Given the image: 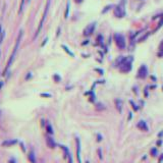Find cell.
Returning a JSON list of instances; mask_svg holds the SVG:
<instances>
[{
	"label": "cell",
	"mask_w": 163,
	"mask_h": 163,
	"mask_svg": "<svg viewBox=\"0 0 163 163\" xmlns=\"http://www.w3.org/2000/svg\"><path fill=\"white\" fill-rule=\"evenodd\" d=\"M134 58L132 56H128V57H120L117 60L118 63L119 70L121 72H128L132 69V62H133Z\"/></svg>",
	"instance_id": "6da1fadb"
},
{
	"label": "cell",
	"mask_w": 163,
	"mask_h": 163,
	"mask_svg": "<svg viewBox=\"0 0 163 163\" xmlns=\"http://www.w3.org/2000/svg\"><path fill=\"white\" fill-rule=\"evenodd\" d=\"M21 37H23V31H21V32H19V37H17V39H16L15 46H14L13 51H12L11 55H10V57H9V60H8V62H7L6 68H5V70H4V75H5V72L7 71V69H8V68H9L10 66H11L12 62H13L14 58H15V54H16V52H17V50H19V43H21Z\"/></svg>",
	"instance_id": "7a4b0ae2"
},
{
	"label": "cell",
	"mask_w": 163,
	"mask_h": 163,
	"mask_svg": "<svg viewBox=\"0 0 163 163\" xmlns=\"http://www.w3.org/2000/svg\"><path fill=\"white\" fill-rule=\"evenodd\" d=\"M114 15L117 17H124L126 15V8H124V1H121L115 8H114Z\"/></svg>",
	"instance_id": "3957f363"
},
{
	"label": "cell",
	"mask_w": 163,
	"mask_h": 163,
	"mask_svg": "<svg viewBox=\"0 0 163 163\" xmlns=\"http://www.w3.org/2000/svg\"><path fill=\"white\" fill-rule=\"evenodd\" d=\"M49 6H50V0H48V1H47V3H46V6H45L44 13H43V15H42V19H41V21H40V23H39V27H38V29H37V32H36V35H35V37H37V36L39 35L40 31H41V29H42V27H43V23H44L45 19H46L47 12H48Z\"/></svg>",
	"instance_id": "277c9868"
},
{
	"label": "cell",
	"mask_w": 163,
	"mask_h": 163,
	"mask_svg": "<svg viewBox=\"0 0 163 163\" xmlns=\"http://www.w3.org/2000/svg\"><path fill=\"white\" fill-rule=\"evenodd\" d=\"M114 41L116 43L117 47L119 49H124L126 48V39L121 34H115L114 35Z\"/></svg>",
	"instance_id": "5b68a950"
},
{
	"label": "cell",
	"mask_w": 163,
	"mask_h": 163,
	"mask_svg": "<svg viewBox=\"0 0 163 163\" xmlns=\"http://www.w3.org/2000/svg\"><path fill=\"white\" fill-rule=\"evenodd\" d=\"M95 28H96V23H90V25H89V26H87V28L85 29L84 35H85V36H90V35H92V34L94 33V30H95Z\"/></svg>",
	"instance_id": "8992f818"
},
{
	"label": "cell",
	"mask_w": 163,
	"mask_h": 163,
	"mask_svg": "<svg viewBox=\"0 0 163 163\" xmlns=\"http://www.w3.org/2000/svg\"><path fill=\"white\" fill-rule=\"evenodd\" d=\"M148 75V69H147L146 65H142L140 68H139V71H138V77L140 79H145Z\"/></svg>",
	"instance_id": "52a82bcc"
},
{
	"label": "cell",
	"mask_w": 163,
	"mask_h": 163,
	"mask_svg": "<svg viewBox=\"0 0 163 163\" xmlns=\"http://www.w3.org/2000/svg\"><path fill=\"white\" fill-rule=\"evenodd\" d=\"M75 144H77V159L79 161V163H82L81 159V141L79 138H75Z\"/></svg>",
	"instance_id": "ba28073f"
},
{
	"label": "cell",
	"mask_w": 163,
	"mask_h": 163,
	"mask_svg": "<svg viewBox=\"0 0 163 163\" xmlns=\"http://www.w3.org/2000/svg\"><path fill=\"white\" fill-rule=\"evenodd\" d=\"M61 149L64 151V153H65V158H67L68 159V163H73L72 162V157H71V154H70V152H69V150H68V148L67 147H65V146H62L61 145Z\"/></svg>",
	"instance_id": "9c48e42d"
},
{
	"label": "cell",
	"mask_w": 163,
	"mask_h": 163,
	"mask_svg": "<svg viewBox=\"0 0 163 163\" xmlns=\"http://www.w3.org/2000/svg\"><path fill=\"white\" fill-rule=\"evenodd\" d=\"M137 126H138V128H140L141 130H144V132H148V130H149V128H148V126H147V124L144 120L139 121Z\"/></svg>",
	"instance_id": "30bf717a"
},
{
	"label": "cell",
	"mask_w": 163,
	"mask_h": 163,
	"mask_svg": "<svg viewBox=\"0 0 163 163\" xmlns=\"http://www.w3.org/2000/svg\"><path fill=\"white\" fill-rule=\"evenodd\" d=\"M46 142H47L48 147H49V148H51V149H53V148H55V147H56L55 141H54V139H52L51 137H47L46 138Z\"/></svg>",
	"instance_id": "8fae6325"
},
{
	"label": "cell",
	"mask_w": 163,
	"mask_h": 163,
	"mask_svg": "<svg viewBox=\"0 0 163 163\" xmlns=\"http://www.w3.org/2000/svg\"><path fill=\"white\" fill-rule=\"evenodd\" d=\"M19 142L17 140H7V141H4V142L2 143V146L3 147H10V146H13V145H15L16 143Z\"/></svg>",
	"instance_id": "7c38bea8"
},
{
	"label": "cell",
	"mask_w": 163,
	"mask_h": 163,
	"mask_svg": "<svg viewBox=\"0 0 163 163\" xmlns=\"http://www.w3.org/2000/svg\"><path fill=\"white\" fill-rule=\"evenodd\" d=\"M115 105H116L117 110H118L119 112H121V110H122V100L116 99V100H115Z\"/></svg>",
	"instance_id": "4fadbf2b"
},
{
	"label": "cell",
	"mask_w": 163,
	"mask_h": 163,
	"mask_svg": "<svg viewBox=\"0 0 163 163\" xmlns=\"http://www.w3.org/2000/svg\"><path fill=\"white\" fill-rule=\"evenodd\" d=\"M29 160H30L31 163H36V157H35V153H34V151H31L30 153H29Z\"/></svg>",
	"instance_id": "5bb4252c"
},
{
	"label": "cell",
	"mask_w": 163,
	"mask_h": 163,
	"mask_svg": "<svg viewBox=\"0 0 163 163\" xmlns=\"http://www.w3.org/2000/svg\"><path fill=\"white\" fill-rule=\"evenodd\" d=\"M46 130H47V133H48L49 135H53V134H54V130H53V128H52V126L50 124H46Z\"/></svg>",
	"instance_id": "9a60e30c"
},
{
	"label": "cell",
	"mask_w": 163,
	"mask_h": 163,
	"mask_svg": "<svg viewBox=\"0 0 163 163\" xmlns=\"http://www.w3.org/2000/svg\"><path fill=\"white\" fill-rule=\"evenodd\" d=\"M151 154L153 157H156L157 155H158V151H157L156 148H153V149H151Z\"/></svg>",
	"instance_id": "2e32d148"
},
{
	"label": "cell",
	"mask_w": 163,
	"mask_h": 163,
	"mask_svg": "<svg viewBox=\"0 0 163 163\" xmlns=\"http://www.w3.org/2000/svg\"><path fill=\"white\" fill-rule=\"evenodd\" d=\"M130 104H132V106H133V108H134V110H135V111H138V110H139V107H138L137 105H136L135 103H134V101L130 100Z\"/></svg>",
	"instance_id": "e0dca14e"
},
{
	"label": "cell",
	"mask_w": 163,
	"mask_h": 163,
	"mask_svg": "<svg viewBox=\"0 0 163 163\" xmlns=\"http://www.w3.org/2000/svg\"><path fill=\"white\" fill-rule=\"evenodd\" d=\"M68 12H69V2H67V5H66V11H65V19L68 16Z\"/></svg>",
	"instance_id": "ac0fdd59"
},
{
	"label": "cell",
	"mask_w": 163,
	"mask_h": 163,
	"mask_svg": "<svg viewBox=\"0 0 163 163\" xmlns=\"http://www.w3.org/2000/svg\"><path fill=\"white\" fill-rule=\"evenodd\" d=\"M62 48H63V49H64L65 51L67 52V53H68V54H69V55L73 56V53H72V52H70V51H69V50H68V48H67V47H66V46H64V45H62Z\"/></svg>",
	"instance_id": "d6986e66"
},
{
	"label": "cell",
	"mask_w": 163,
	"mask_h": 163,
	"mask_svg": "<svg viewBox=\"0 0 163 163\" xmlns=\"http://www.w3.org/2000/svg\"><path fill=\"white\" fill-rule=\"evenodd\" d=\"M25 1L26 0H21V7H19V12L23 10V4H25Z\"/></svg>",
	"instance_id": "ffe728a7"
},
{
	"label": "cell",
	"mask_w": 163,
	"mask_h": 163,
	"mask_svg": "<svg viewBox=\"0 0 163 163\" xmlns=\"http://www.w3.org/2000/svg\"><path fill=\"white\" fill-rule=\"evenodd\" d=\"M97 141L98 142H101V141H102V136H101L100 134H98L97 135Z\"/></svg>",
	"instance_id": "44dd1931"
},
{
	"label": "cell",
	"mask_w": 163,
	"mask_h": 163,
	"mask_svg": "<svg viewBox=\"0 0 163 163\" xmlns=\"http://www.w3.org/2000/svg\"><path fill=\"white\" fill-rule=\"evenodd\" d=\"M98 154H99V158L102 159V152H101V149H98Z\"/></svg>",
	"instance_id": "7402d4cb"
},
{
	"label": "cell",
	"mask_w": 163,
	"mask_h": 163,
	"mask_svg": "<svg viewBox=\"0 0 163 163\" xmlns=\"http://www.w3.org/2000/svg\"><path fill=\"white\" fill-rule=\"evenodd\" d=\"M41 96H42V97H50V94H41Z\"/></svg>",
	"instance_id": "603a6c76"
},
{
	"label": "cell",
	"mask_w": 163,
	"mask_h": 163,
	"mask_svg": "<svg viewBox=\"0 0 163 163\" xmlns=\"http://www.w3.org/2000/svg\"><path fill=\"white\" fill-rule=\"evenodd\" d=\"M9 163H16L15 159H14V158H11V159L9 160Z\"/></svg>",
	"instance_id": "cb8c5ba5"
},
{
	"label": "cell",
	"mask_w": 163,
	"mask_h": 163,
	"mask_svg": "<svg viewBox=\"0 0 163 163\" xmlns=\"http://www.w3.org/2000/svg\"><path fill=\"white\" fill-rule=\"evenodd\" d=\"M162 160H163V154H161V157L159 158V163L162 162Z\"/></svg>",
	"instance_id": "d4e9b609"
},
{
	"label": "cell",
	"mask_w": 163,
	"mask_h": 163,
	"mask_svg": "<svg viewBox=\"0 0 163 163\" xmlns=\"http://www.w3.org/2000/svg\"><path fill=\"white\" fill-rule=\"evenodd\" d=\"M161 144H162V141H161V140H159L158 142H157V146H160Z\"/></svg>",
	"instance_id": "484cf974"
},
{
	"label": "cell",
	"mask_w": 163,
	"mask_h": 163,
	"mask_svg": "<svg viewBox=\"0 0 163 163\" xmlns=\"http://www.w3.org/2000/svg\"><path fill=\"white\" fill-rule=\"evenodd\" d=\"M82 1H83V0H75V2H77V3H81Z\"/></svg>",
	"instance_id": "4316f807"
},
{
	"label": "cell",
	"mask_w": 163,
	"mask_h": 163,
	"mask_svg": "<svg viewBox=\"0 0 163 163\" xmlns=\"http://www.w3.org/2000/svg\"><path fill=\"white\" fill-rule=\"evenodd\" d=\"M3 86V83H0V89H1V87Z\"/></svg>",
	"instance_id": "83f0119b"
},
{
	"label": "cell",
	"mask_w": 163,
	"mask_h": 163,
	"mask_svg": "<svg viewBox=\"0 0 163 163\" xmlns=\"http://www.w3.org/2000/svg\"><path fill=\"white\" fill-rule=\"evenodd\" d=\"M0 34H1V26H0Z\"/></svg>",
	"instance_id": "f1b7e54d"
},
{
	"label": "cell",
	"mask_w": 163,
	"mask_h": 163,
	"mask_svg": "<svg viewBox=\"0 0 163 163\" xmlns=\"http://www.w3.org/2000/svg\"><path fill=\"white\" fill-rule=\"evenodd\" d=\"M86 163H90V162H89V161H87V162Z\"/></svg>",
	"instance_id": "f546056e"
},
{
	"label": "cell",
	"mask_w": 163,
	"mask_h": 163,
	"mask_svg": "<svg viewBox=\"0 0 163 163\" xmlns=\"http://www.w3.org/2000/svg\"><path fill=\"white\" fill-rule=\"evenodd\" d=\"M28 1H30V0H28Z\"/></svg>",
	"instance_id": "4dcf8cb0"
}]
</instances>
